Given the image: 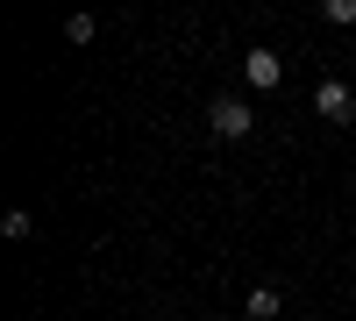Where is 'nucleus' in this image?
<instances>
[{
    "instance_id": "nucleus-1",
    "label": "nucleus",
    "mask_w": 356,
    "mask_h": 321,
    "mask_svg": "<svg viewBox=\"0 0 356 321\" xmlns=\"http://www.w3.org/2000/svg\"><path fill=\"white\" fill-rule=\"evenodd\" d=\"M207 129H214V136H221V143H243V136H250V129H257V107H250V100H243V93H221V100H214V107H207Z\"/></svg>"
},
{
    "instance_id": "nucleus-6",
    "label": "nucleus",
    "mask_w": 356,
    "mask_h": 321,
    "mask_svg": "<svg viewBox=\"0 0 356 321\" xmlns=\"http://www.w3.org/2000/svg\"><path fill=\"white\" fill-rule=\"evenodd\" d=\"M321 15H328V29H356V0H328Z\"/></svg>"
},
{
    "instance_id": "nucleus-3",
    "label": "nucleus",
    "mask_w": 356,
    "mask_h": 321,
    "mask_svg": "<svg viewBox=\"0 0 356 321\" xmlns=\"http://www.w3.org/2000/svg\"><path fill=\"white\" fill-rule=\"evenodd\" d=\"M278 79H285V57L278 50H243V86H250V93H278Z\"/></svg>"
},
{
    "instance_id": "nucleus-8",
    "label": "nucleus",
    "mask_w": 356,
    "mask_h": 321,
    "mask_svg": "<svg viewBox=\"0 0 356 321\" xmlns=\"http://www.w3.org/2000/svg\"><path fill=\"white\" fill-rule=\"evenodd\" d=\"M214 321H235V314H214Z\"/></svg>"
},
{
    "instance_id": "nucleus-4",
    "label": "nucleus",
    "mask_w": 356,
    "mask_h": 321,
    "mask_svg": "<svg viewBox=\"0 0 356 321\" xmlns=\"http://www.w3.org/2000/svg\"><path fill=\"white\" fill-rule=\"evenodd\" d=\"M285 314V285H250L243 293V321H278Z\"/></svg>"
},
{
    "instance_id": "nucleus-5",
    "label": "nucleus",
    "mask_w": 356,
    "mask_h": 321,
    "mask_svg": "<svg viewBox=\"0 0 356 321\" xmlns=\"http://www.w3.org/2000/svg\"><path fill=\"white\" fill-rule=\"evenodd\" d=\"M0 236H8V243H29V236H36V221H29V208H8V221H0Z\"/></svg>"
},
{
    "instance_id": "nucleus-9",
    "label": "nucleus",
    "mask_w": 356,
    "mask_h": 321,
    "mask_svg": "<svg viewBox=\"0 0 356 321\" xmlns=\"http://www.w3.org/2000/svg\"><path fill=\"white\" fill-rule=\"evenodd\" d=\"M349 179H356V164H349Z\"/></svg>"
},
{
    "instance_id": "nucleus-7",
    "label": "nucleus",
    "mask_w": 356,
    "mask_h": 321,
    "mask_svg": "<svg viewBox=\"0 0 356 321\" xmlns=\"http://www.w3.org/2000/svg\"><path fill=\"white\" fill-rule=\"evenodd\" d=\"M65 36H72V43H93V36H100V22H93V15H72V22H65Z\"/></svg>"
},
{
    "instance_id": "nucleus-2",
    "label": "nucleus",
    "mask_w": 356,
    "mask_h": 321,
    "mask_svg": "<svg viewBox=\"0 0 356 321\" xmlns=\"http://www.w3.org/2000/svg\"><path fill=\"white\" fill-rule=\"evenodd\" d=\"M314 114H328V129H349V122H356L349 79H321V86H314Z\"/></svg>"
}]
</instances>
